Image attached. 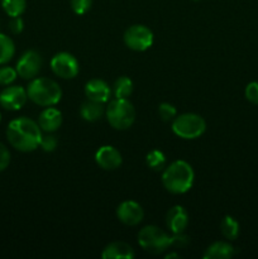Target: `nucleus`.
<instances>
[{
  "instance_id": "24",
  "label": "nucleus",
  "mask_w": 258,
  "mask_h": 259,
  "mask_svg": "<svg viewBox=\"0 0 258 259\" xmlns=\"http://www.w3.org/2000/svg\"><path fill=\"white\" fill-rule=\"evenodd\" d=\"M18 72L15 68L10 67V66H3L0 67V85L2 86H9L17 80Z\"/></svg>"
},
{
  "instance_id": "27",
  "label": "nucleus",
  "mask_w": 258,
  "mask_h": 259,
  "mask_svg": "<svg viewBox=\"0 0 258 259\" xmlns=\"http://www.w3.org/2000/svg\"><path fill=\"white\" fill-rule=\"evenodd\" d=\"M93 7V0H71V9L75 14L83 15Z\"/></svg>"
},
{
  "instance_id": "9",
  "label": "nucleus",
  "mask_w": 258,
  "mask_h": 259,
  "mask_svg": "<svg viewBox=\"0 0 258 259\" xmlns=\"http://www.w3.org/2000/svg\"><path fill=\"white\" fill-rule=\"evenodd\" d=\"M43 60L42 56L37 52V51H27L20 56V58L17 62V70L18 76H20L24 80H33L37 77L39 73L40 68H42Z\"/></svg>"
},
{
  "instance_id": "3",
  "label": "nucleus",
  "mask_w": 258,
  "mask_h": 259,
  "mask_svg": "<svg viewBox=\"0 0 258 259\" xmlns=\"http://www.w3.org/2000/svg\"><path fill=\"white\" fill-rule=\"evenodd\" d=\"M27 95L30 101L43 108H47L60 103L62 98V90L52 78L35 77L28 83Z\"/></svg>"
},
{
  "instance_id": "29",
  "label": "nucleus",
  "mask_w": 258,
  "mask_h": 259,
  "mask_svg": "<svg viewBox=\"0 0 258 259\" xmlns=\"http://www.w3.org/2000/svg\"><path fill=\"white\" fill-rule=\"evenodd\" d=\"M190 239L185 233H180V234H172L171 235V247L177 248V249H182L189 245Z\"/></svg>"
},
{
  "instance_id": "16",
  "label": "nucleus",
  "mask_w": 258,
  "mask_h": 259,
  "mask_svg": "<svg viewBox=\"0 0 258 259\" xmlns=\"http://www.w3.org/2000/svg\"><path fill=\"white\" fill-rule=\"evenodd\" d=\"M133 248L124 242H113L104 248L103 259H132L134 258Z\"/></svg>"
},
{
  "instance_id": "4",
  "label": "nucleus",
  "mask_w": 258,
  "mask_h": 259,
  "mask_svg": "<svg viewBox=\"0 0 258 259\" xmlns=\"http://www.w3.org/2000/svg\"><path fill=\"white\" fill-rule=\"evenodd\" d=\"M108 123L116 131H125L136 120V109L128 99H114L105 106Z\"/></svg>"
},
{
  "instance_id": "6",
  "label": "nucleus",
  "mask_w": 258,
  "mask_h": 259,
  "mask_svg": "<svg viewBox=\"0 0 258 259\" xmlns=\"http://www.w3.org/2000/svg\"><path fill=\"white\" fill-rule=\"evenodd\" d=\"M138 243L146 252L161 254L171 248V235L156 225H147L139 230Z\"/></svg>"
},
{
  "instance_id": "25",
  "label": "nucleus",
  "mask_w": 258,
  "mask_h": 259,
  "mask_svg": "<svg viewBox=\"0 0 258 259\" xmlns=\"http://www.w3.org/2000/svg\"><path fill=\"white\" fill-rule=\"evenodd\" d=\"M158 114L163 121H172L177 116V110L172 104L162 103L158 106Z\"/></svg>"
},
{
  "instance_id": "1",
  "label": "nucleus",
  "mask_w": 258,
  "mask_h": 259,
  "mask_svg": "<svg viewBox=\"0 0 258 259\" xmlns=\"http://www.w3.org/2000/svg\"><path fill=\"white\" fill-rule=\"evenodd\" d=\"M43 132L37 121L27 116H20L9 123L7 138L10 146L19 152H33L39 147Z\"/></svg>"
},
{
  "instance_id": "8",
  "label": "nucleus",
  "mask_w": 258,
  "mask_h": 259,
  "mask_svg": "<svg viewBox=\"0 0 258 259\" xmlns=\"http://www.w3.org/2000/svg\"><path fill=\"white\" fill-rule=\"evenodd\" d=\"M51 70L58 77L71 80L77 76L80 66L75 56L68 52H60L56 53L51 60Z\"/></svg>"
},
{
  "instance_id": "17",
  "label": "nucleus",
  "mask_w": 258,
  "mask_h": 259,
  "mask_svg": "<svg viewBox=\"0 0 258 259\" xmlns=\"http://www.w3.org/2000/svg\"><path fill=\"white\" fill-rule=\"evenodd\" d=\"M235 254L234 247L228 242H214L205 249V259H229Z\"/></svg>"
},
{
  "instance_id": "12",
  "label": "nucleus",
  "mask_w": 258,
  "mask_h": 259,
  "mask_svg": "<svg viewBox=\"0 0 258 259\" xmlns=\"http://www.w3.org/2000/svg\"><path fill=\"white\" fill-rule=\"evenodd\" d=\"M95 162L104 171H114L121 166L120 152L113 146H103L95 153Z\"/></svg>"
},
{
  "instance_id": "23",
  "label": "nucleus",
  "mask_w": 258,
  "mask_h": 259,
  "mask_svg": "<svg viewBox=\"0 0 258 259\" xmlns=\"http://www.w3.org/2000/svg\"><path fill=\"white\" fill-rule=\"evenodd\" d=\"M2 5L4 12L10 18L20 17L25 12L27 0H2Z\"/></svg>"
},
{
  "instance_id": "14",
  "label": "nucleus",
  "mask_w": 258,
  "mask_h": 259,
  "mask_svg": "<svg viewBox=\"0 0 258 259\" xmlns=\"http://www.w3.org/2000/svg\"><path fill=\"white\" fill-rule=\"evenodd\" d=\"M62 113L53 106H47L38 116V125L45 133H55L62 125Z\"/></svg>"
},
{
  "instance_id": "2",
  "label": "nucleus",
  "mask_w": 258,
  "mask_h": 259,
  "mask_svg": "<svg viewBox=\"0 0 258 259\" xmlns=\"http://www.w3.org/2000/svg\"><path fill=\"white\" fill-rule=\"evenodd\" d=\"M194 169L184 159L174 161L162 171V184L167 191L174 195H182L189 191L194 185Z\"/></svg>"
},
{
  "instance_id": "28",
  "label": "nucleus",
  "mask_w": 258,
  "mask_h": 259,
  "mask_svg": "<svg viewBox=\"0 0 258 259\" xmlns=\"http://www.w3.org/2000/svg\"><path fill=\"white\" fill-rule=\"evenodd\" d=\"M245 98L249 103L258 105V82L253 81V82L248 83L245 88Z\"/></svg>"
},
{
  "instance_id": "32",
  "label": "nucleus",
  "mask_w": 258,
  "mask_h": 259,
  "mask_svg": "<svg viewBox=\"0 0 258 259\" xmlns=\"http://www.w3.org/2000/svg\"><path fill=\"white\" fill-rule=\"evenodd\" d=\"M180 255L177 254V253H169V254H166V258L168 259V258H179Z\"/></svg>"
},
{
  "instance_id": "15",
  "label": "nucleus",
  "mask_w": 258,
  "mask_h": 259,
  "mask_svg": "<svg viewBox=\"0 0 258 259\" xmlns=\"http://www.w3.org/2000/svg\"><path fill=\"white\" fill-rule=\"evenodd\" d=\"M85 95L89 100L98 101V103H108L111 95V89L108 83L100 78H93L88 81L85 85Z\"/></svg>"
},
{
  "instance_id": "22",
  "label": "nucleus",
  "mask_w": 258,
  "mask_h": 259,
  "mask_svg": "<svg viewBox=\"0 0 258 259\" xmlns=\"http://www.w3.org/2000/svg\"><path fill=\"white\" fill-rule=\"evenodd\" d=\"M146 163L152 171H163L164 167H166V156L163 154V152L158 151V149H153V151L149 152L146 157Z\"/></svg>"
},
{
  "instance_id": "13",
  "label": "nucleus",
  "mask_w": 258,
  "mask_h": 259,
  "mask_svg": "<svg viewBox=\"0 0 258 259\" xmlns=\"http://www.w3.org/2000/svg\"><path fill=\"white\" fill-rule=\"evenodd\" d=\"M166 225L167 229L172 234L185 233L187 225H189V214L185 210V207L180 206V205L172 206L166 214Z\"/></svg>"
},
{
  "instance_id": "26",
  "label": "nucleus",
  "mask_w": 258,
  "mask_h": 259,
  "mask_svg": "<svg viewBox=\"0 0 258 259\" xmlns=\"http://www.w3.org/2000/svg\"><path fill=\"white\" fill-rule=\"evenodd\" d=\"M58 144V139L57 137L55 136L53 133H46V136H42V139H40L39 147L43 149L45 152H53L56 149Z\"/></svg>"
},
{
  "instance_id": "20",
  "label": "nucleus",
  "mask_w": 258,
  "mask_h": 259,
  "mask_svg": "<svg viewBox=\"0 0 258 259\" xmlns=\"http://www.w3.org/2000/svg\"><path fill=\"white\" fill-rule=\"evenodd\" d=\"M220 232L225 239L235 240L239 235V224L234 218L227 215L223 218L222 223H220Z\"/></svg>"
},
{
  "instance_id": "33",
  "label": "nucleus",
  "mask_w": 258,
  "mask_h": 259,
  "mask_svg": "<svg viewBox=\"0 0 258 259\" xmlns=\"http://www.w3.org/2000/svg\"><path fill=\"white\" fill-rule=\"evenodd\" d=\"M0 121H2V114H0Z\"/></svg>"
},
{
  "instance_id": "11",
  "label": "nucleus",
  "mask_w": 258,
  "mask_h": 259,
  "mask_svg": "<svg viewBox=\"0 0 258 259\" xmlns=\"http://www.w3.org/2000/svg\"><path fill=\"white\" fill-rule=\"evenodd\" d=\"M116 218L124 225L136 227L143 220L144 211L138 202L133 201V200H126L116 207Z\"/></svg>"
},
{
  "instance_id": "5",
  "label": "nucleus",
  "mask_w": 258,
  "mask_h": 259,
  "mask_svg": "<svg viewBox=\"0 0 258 259\" xmlns=\"http://www.w3.org/2000/svg\"><path fill=\"white\" fill-rule=\"evenodd\" d=\"M171 126L172 132L179 138L187 139V141L200 138L206 131V123L204 118L195 113H185L176 116L172 120Z\"/></svg>"
},
{
  "instance_id": "10",
  "label": "nucleus",
  "mask_w": 258,
  "mask_h": 259,
  "mask_svg": "<svg viewBox=\"0 0 258 259\" xmlns=\"http://www.w3.org/2000/svg\"><path fill=\"white\" fill-rule=\"evenodd\" d=\"M28 100L27 89L17 85H9L0 93V105L10 111L22 109Z\"/></svg>"
},
{
  "instance_id": "30",
  "label": "nucleus",
  "mask_w": 258,
  "mask_h": 259,
  "mask_svg": "<svg viewBox=\"0 0 258 259\" xmlns=\"http://www.w3.org/2000/svg\"><path fill=\"white\" fill-rule=\"evenodd\" d=\"M10 163V152L3 143H0V172L8 168Z\"/></svg>"
},
{
  "instance_id": "7",
  "label": "nucleus",
  "mask_w": 258,
  "mask_h": 259,
  "mask_svg": "<svg viewBox=\"0 0 258 259\" xmlns=\"http://www.w3.org/2000/svg\"><path fill=\"white\" fill-rule=\"evenodd\" d=\"M123 40L124 45L129 50L136 51V52H143L152 47L154 37L148 27L143 24H134L124 32Z\"/></svg>"
},
{
  "instance_id": "19",
  "label": "nucleus",
  "mask_w": 258,
  "mask_h": 259,
  "mask_svg": "<svg viewBox=\"0 0 258 259\" xmlns=\"http://www.w3.org/2000/svg\"><path fill=\"white\" fill-rule=\"evenodd\" d=\"M133 81L128 76H120L113 85V94L116 99H128L133 93Z\"/></svg>"
},
{
  "instance_id": "18",
  "label": "nucleus",
  "mask_w": 258,
  "mask_h": 259,
  "mask_svg": "<svg viewBox=\"0 0 258 259\" xmlns=\"http://www.w3.org/2000/svg\"><path fill=\"white\" fill-rule=\"evenodd\" d=\"M105 114V106L103 103H98L94 100H86L81 104L80 108V115L83 120L89 121V123H94L103 118Z\"/></svg>"
},
{
  "instance_id": "21",
  "label": "nucleus",
  "mask_w": 258,
  "mask_h": 259,
  "mask_svg": "<svg viewBox=\"0 0 258 259\" xmlns=\"http://www.w3.org/2000/svg\"><path fill=\"white\" fill-rule=\"evenodd\" d=\"M15 53V45L8 35L0 33V65H5L13 58Z\"/></svg>"
},
{
  "instance_id": "34",
  "label": "nucleus",
  "mask_w": 258,
  "mask_h": 259,
  "mask_svg": "<svg viewBox=\"0 0 258 259\" xmlns=\"http://www.w3.org/2000/svg\"><path fill=\"white\" fill-rule=\"evenodd\" d=\"M195 2H197V0H195Z\"/></svg>"
},
{
  "instance_id": "31",
  "label": "nucleus",
  "mask_w": 258,
  "mask_h": 259,
  "mask_svg": "<svg viewBox=\"0 0 258 259\" xmlns=\"http://www.w3.org/2000/svg\"><path fill=\"white\" fill-rule=\"evenodd\" d=\"M9 29L13 34H20L24 29V22L20 17H13L9 22Z\"/></svg>"
}]
</instances>
